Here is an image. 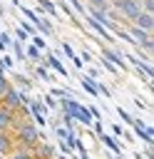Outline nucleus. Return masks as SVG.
<instances>
[{
	"label": "nucleus",
	"mask_w": 154,
	"mask_h": 159,
	"mask_svg": "<svg viewBox=\"0 0 154 159\" xmlns=\"http://www.w3.org/2000/svg\"><path fill=\"white\" fill-rule=\"evenodd\" d=\"M109 2H112V0H109Z\"/></svg>",
	"instance_id": "obj_43"
},
{
	"label": "nucleus",
	"mask_w": 154,
	"mask_h": 159,
	"mask_svg": "<svg viewBox=\"0 0 154 159\" xmlns=\"http://www.w3.org/2000/svg\"><path fill=\"white\" fill-rule=\"evenodd\" d=\"M79 60H82V62H84V60H92V52H87V50H84V52H82V57H79Z\"/></svg>",
	"instance_id": "obj_37"
},
{
	"label": "nucleus",
	"mask_w": 154,
	"mask_h": 159,
	"mask_svg": "<svg viewBox=\"0 0 154 159\" xmlns=\"http://www.w3.org/2000/svg\"><path fill=\"white\" fill-rule=\"evenodd\" d=\"M99 139H102V142L109 147V152H112V154H122V147H119V144H117V142H114L109 134H99Z\"/></svg>",
	"instance_id": "obj_15"
},
{
	"label": "nucleus",
	"mask_w": 154,
	"mask_h": 159,
	"mask_svg": "<svg viewBox=\"0 0 154 159\" xmlns=\"http://www.w3.org/2000/svg\"><path fill=\"white\" fill-rule=\"evenodd\" d=\"M35 72H37V77H40V80H55V77L47 72V67H37Z\"/></svg>",
	"instance_id": "obj_22"
},
{
	"label": "nucleus",
	"mask_w": 154,
	"mask_h": 159,
	"mask_svg": "<svg viewBox=\"0 0 154 159\" xmlns=\"http://www.w3.org/2000/svg\"><path fill=\"white\" fill-rule=\"evenodd\" d=\"M42 99H45V102H42V104H45V107H50V109H52V107H55V99H52V97H50V94H45V97H42Z\"/></svg>",
	"instance_id": "obj_32"
},
{
	"label": "nucleus",
	"mask_w": 154,
	"mask_h": 159,
	"mask_svg": "<svg viewBox=\"0 0 154 159\" xmlns=\"http://www.w3.org/2000/svg\"><path fill=\"white\" fill-rule=\"evenodd\" d=\"M20 10H22V15H25V17H30V22H35V20H37V15H35L30 7H22V5H20Z\"/></svg>",
	"instance_id": "obj_25"
},
{
	"label": "nucleus",
	"mask_w": 154,
	"mask_h": 159,
	"mask_svg": "<svg viewBox=\"0 0 154 159\" xmlns=\"http://www.w3.org/2000/svg\"><path fill=\"white\" fill-rule=\"evenodd\" d=\"M132 25H137V27L144 30V32H154V12H139Z\"/></svg>",
	"instance_id": "obj_5"
},
{
	"label": "nucleus",
	"mask_w": 154,
	"mask_h": 159,
	"mask_svg": "<svg viewBox=\"0 0 154 159\" xmlns=\"http://www.w3.org/2000/svg\"><path fill=\"white\" fill-rule=\"evenodd\" d=\"M15 80H17V84H20V87H25V89L30 87V80H27L25 75H15Z\"/></svg>",
	"instance_id": "obj_28"
},
{
	"label": "nucleus",
	"mask_w": 154,
	"mask_h": 159,
	"mask_svg": "<svg viewBox=\"0 0 154 159\" xmlns=\"http://www.w3.org/2000/svg\"><path fill=\"white\" fill-rule=\"evenodd\" d=\"M55 134H57L60 139H65V137L70 134V129H65V127H55Z\"/></svg>",
	"instance_id": "obj_29"
},
{
	"label": "nucleus",
	"mask_w": 154,
	"mask_h": 159,
	"mask_svg": "<svg viewBox=\"0 0 154 159\" xmlns=\"http://www.w3.org/2000/svg\"><path fill=\"white\" fill-rule=\"evenodd\" d=\"M37 2H40V5H42V10H47V12H50V15H55V17H57V7H55V5H52V2H50V0H37Z\"/></svg>",
	"instance_id": "obj_18"
},
{
	"label": "nucleus",
	"mask_w": 154,
	"mask_h": 159,
	"mask_svg": "<svg viewBox=\"0 0 154 159\" xmlns=\"http://www.w3.org/2000/svg\"><path fill=\"white\" fill-rule=\"evenodd\" d=\"M144 157H147V159H154V149H152V147H147V152H144Z\"/></svg>",
	"instance_id": "obj_36"
},
{
	"label": "nucleus",
	"mask_w": 154,
	"mask_h": 159,
	"mask_svg": "<svg viewBox=\"0 0 154 159\" xmlns=\"http://www.w3.org/2000/svg\"><path fill=\"white\" fill-rule=\"evenodd\" d=\"M2 107H7V109H17L22 102H20V92L15 89V87H7L5 92H2V102H0Z\"/></svg>",
	"instance_id": "obj_3"
},
{
	"label": "nucleus",
	"mask_w": 154,
	"mask_h": 159,
	"mask_svg": "<svg viewBox=\"0 0 154 159\" xmlns=\"http://www.w3.org/2000/svg\"><path fill=\"white\" fill-rule=\"evenodd\" d=\"M25 57H27V60H32V62H40V60H42V50H37L35 45H27Z\"/></svg>",
	"instance_id": "obj_16"
},
{
	"label": "nucleus",
	"mask_w": 154,
	"mask_h": 159,
	"mask_svg": "<svg viewBox=\"0 0 154 159\" xmlns=\"http://www.w3.org/2000/svg\"><path fill=\"white\" fill-rule=\"evenodd\" d=\"M7 157H10V159H32V149H30V147H17V144H15V149H12Z\"/></svg>",
	"instance_id": "obj_11"
},
{
	"label": "nucleus",
	"mask_w": 154,
	"mask_h": 159,
	"mask_svg": "<svg viewBox=\"0 0 154 159\" xmlns=\"http://www.w3.org/2000/svg\"><path fill=\"white\" fill-rule=\"evenodd\" d=\"M72 119H77V122H82V124H92V114H89V109L87 107H77V112H75V117Z\"/></svg>",
	"instance_id": "obj_12"
},
{
	"label": "nucleus",
	"mask_w": 154,
	"mask_h": 159,
	"mask_svg": "<svg viewBox=\"0 0 154 159\" xmlns=\"http://www.w3.org/2000/svg\"><path fill=\"white\" fill-rule=\"evenodd\" d=\"M15 119H17L15 109H7V107L0 104V132H10L12 124H15Z\"/></svg>",
	"instance_id": "obj_4"
},
{
	"label": "nucleus",
	"mask_w": 154,
	"mask_h": 159,
	"mask_svg": "<svg viewBox=\"0 0 154 159\" xmlns=\"http://www.w3.org/2000/svg\"><path fill=\"white\" fill-rule=\"evenodd\" d=\"M10 134H12V139H15V144H17V147H30V149L42 139L40 129H37V127H35V122H30V119H15V124H12Z\"/></svg>",
	"instance_id": "obj_1"
},
{
	"label": "nucleus",
	"mask_w": 154,
	"mask_h": 159,
	"mask_svg": "<svg viewBox=\"0 0 154 159\" xmlns=\"http://www.w3.org/2000/svg\"><path fill=\"white\" fill-rule=\"evenodd\" d=\"M89 7L102 10V12H109V10H112V2H109V0H89Z\"/></svg>",
	"instance_id": "obj_17"
},
{
	"label": "nucleus",
	"mask_w": 154,
	"mask_h": 159,
	"mask_svg": "<svg viewBox=\"0 0 154 159\" xmlns=\"http://www.w3.org/2000/svg\"><path fill=\"white\" fill-rule=\"evenodd\" d=\"M42 62H45V65H47V67H52V70H55V72H60V75H62V77H67V70H65V67H62V62H60V60H57V57H55V55H52V52H47V55H45V57H42Z\"/></svg>",
	"instance_id": "obj_10"
},
{
	"label": "nucleus",
	"mask_w": 154,
	"mask_h": 159,
	"mask_svg": "<svg viewBox=\"0 0 154 159\" xmlns=\"http://www.w3.org/2000/svg\"><path fill=\"white\" fill-rule=\"evenodd\" d=\"M102 57L107 60V62H112L117 70H127V62L122 60V55L117 52V50H109V47H102Z\"/></svg>",
	"instance_id": "obj_8"
},
{
	"label": "nucleus",
	"mask_w": 154,
	"mask_h": 159,
	"mask_svg": "<svg viewBox=\"0 0 154 159\" xmlns=\"http://www.w3.org/2000/svg\"><path fill=\"white\" fill-rule=\"evenodd\" d=\"M60 149H62V154H70V152H72V149H70V147H67V144H65V142H62V144H60Z\"/></svg>",
	"instance_id": "obj_39"
},
{
	"label": "nucleus",
	"mask_w": 154,
	"mask_h": 159,
	"mask_svg": "<svg viewBox=\"0 0 154 159\" xmlns=\"http://www.w3.org/2000/svg\"><path fill=\"white\" fill-rule=\"evenodd\" d=\"M12 45V40H10V35H5V32H0V50H7Z\"/></svg>",
	"instance_id": "obj_20"
},
{
	"label": "nucleus",
	"mask_w": 154,
	"mask_h": 159,
	"mask_svg": "<svg viewBox=\"0 0 154 159\" xmlns=\"http://www.w3.org/2000/svg\"><path fill=\"white\" fill-rule=\"evenodd\" d=\"M32 25H35V27H37V30H40L42 35H52V30H55V27H52V22H47L45 17H37V20L32 22Z\"/></svg>",
	"instance_id": "obj_14"
},
{
	"label": "nucleus",
	"mask_w": 154,
	"mask_h": 159,
	"mask_svg": "<svg viewBox=\"0 0 154 159\" xmlns=\"http://www.w3.org/2000/svg\"><path fill=\"white\" fill-rule=\"evenodd\" d=\"M70 2H72V7H75V10H79V12H84V7H82V2H79V0H70Z\"/></svg>",
	"instance_id": "obj_35"
},
{
	"label": "nucleus",
	"mask_w": 154,
	"mask_h": 159,
	"mask_svg": "<svg viewBox=\"0 0 154 159\" xmlns=\"http://www.w3.org/2000/svg\"><path fill=\"white\" fill-rule=\"evenodd\" d=\"M32 45H35L37 50H45V40H42V35H32Z\"/></svg>",
	"instance_id": "obj_24"
},
{
	"label": "nucleus",
	"mask_w": 154,
	"mask_h": 159,
	"mask_svg": "<svg viewBox=\"0 0 154 159\" xmlns=\"http://www.w3.org/2000/svg\"><path fill=\"white\" fill-rule=\"evenodd\" d=\"M20 30H25L27 35H35V25H32V22H25V20H22V25H20Z\"/></svg>",
	"instance_id": "obj_26"
},
{
	"label": "nucleus",
	"mask_w": 154,
	"mask_h": 159,
	"mask_svg": "<svg viewBox=\"0 0 154 159\" xmlns=\"http://www.w3.org/2000/svg\"><path fill=\"white\" fill-rule=\"evenodd\" d=\"M94 132H97V134H102V122H99V119L94 122Z\"/></svg>",
	"instance_id": "obj_38"
},
{
	"label": "nucleus",
	"mask_w": 154,
	"mask_h": 159,
	"mask_svg": "<svg viewBox=\"0 0 154 159\" xmlns=\"http://www.w3.org/2000/svg\"><path fill=\"white\" fill-rule=\"evenodd\" d=\"M10 47H12V50H15V57H17V60H27V57H25V50H22V47H20V42H17V40H15V42H12V45H10Z\"/></svg>",
	"instance_id": "obj_19"
},
{
	"label": "nucleus",
	"mask_w": 154,
	"mask_h": 159,
	"mask_svg": "<svg viewBox=\"0 0 154 159\" xmlns=\"http://www.w3.org/2000/svg\"><path fill=\"white\" fill-rule=\"evenodd\" d=\"M89 114H92V119L97 122V119H102V114H99V109L97 107H89Z\"/></svg>",
	"instance_id": "obj_33"
},
{
	"label": "nucleus",
	"mask_w": 154,
	"mask_h": 159,
	"mask_svg": "<svg viewBox=\"0 0 154 159\" xmlns=\"http://www.w3.org/2000/svg\"><path fill=\"white\" fill-rule=\"evenodd\" d=\"M32 159H35V157H32Z\"/></svg>",
	"instance_id": "obj_42"
},
{
	"label": "nucleus",
	"mask_w": 154,
	"mask_h": 159,
	"mask_svg": "<svg viewBox=\"0 0 154 159\" xmlns=\"http://www.w3.org/2000/svg\"><path fill=\"white\" fill-rule=\"evenodd\" d=\"M32 157H35V159H52V157H55V147L40 139V142L32 147Z\"/></svg>",
	"instance_id": "obj_6"
},
{
	"label": "nucleus",
	"mask_w": 154,
	"mask_h": 159,
	"mask_svg": "<svg viewBox=\"0 0 154 159\" xmlns=\"http://www.w3.org/2000/svg\"><path fill=\"white\" fill-rule=\"evenodd\" d=\"M0 62H2V67H5V70H7V67H12V62H15V60H12V57H10V55H5V57H2V60H0Z\"/></svg>",
	"instance_id": "obj_30"
},
{
	"label": "nucleus",
	"mask_w": 154,
	"mask_h": 159,
	"mask_svg": "<svg viewBox=\"0 0 154 159\" xmlns=\"http://www.w3.org/2000/svg\"><path fill=\"white\" fill-rule=\"evenodd\" d=\"M15 35H17V40H30V35H27L25 30H20V27L15 30Z\"/></svg>",
	"instance_id": "obj_31"
},
{
	"label": "nucleus",
	"mask_w": 154,
	"mask_h": 159,
	"mask_svg": "<svg viewBox=\"0 0 154 159\" xmlns=\"http://www.w3.org/2000/svg\"><path fill=\"white\" fill-rule=\"evenodd\" d=\"M7 87H12V84H10V80H7V75H5V72H0V94H2V92H5Z\"/></svg>",
	"instance_id": "obj_21"
},
{
	"label": "nucleus",
	"mask_w": 154,
	"mask_h": 159,
	"mask_svg": "<svg viewBox=\"0 0 154 159\" xmlns=\"http://www.w3.org/2000/svg\"><path fill=\"white\" fill-rule=\"evenodd\" d=\"M15 149V139L10 132H0V157H7Z\"/></svg>",
	"instance_id": "obj_9"
},
{
	"label": "nucleus",
	"mask_w": 154,
	"mask_h": 159,
	"mask_svg": "<svg viewBox=\"0 0 154 159\" xmlns=\"http://www.w3.org/2000/svg\"><path fill=\"white\" fill-rule=\"evenodd\" d=\"M32 119H35V124H47L45 114H32Z\"/></svg>",
	"instance_id": "obj_34"
},
{
	"label": "nucleus",
	"mask_w": 154,
	"mask_h": 159,
	"mask_svg": "<svg viewBox=\"0 0 154 159\" xmlns=\"http://www.w3.org/2000/svg\"><path fill=\"white\" fill-rule=\"evenodd\" d=\"M82 89H84L89 97H97V94H99V89H97V82H94V80H89V77H82Z\"/></svg>",
	"instance_id": "obj_13"
},
{
	"label": "nucleus",
	"mask_w": 154,
	"mask_h": 159,
	"mask_svg": "<svg viewBox=\"0 0 154 159\" xmlns=\"http://www.w3.org/2000/svg\"><path fill=\"white\" fill-rule=\"evenodd\" d=\"M112 159H122V154H114V157H112Z\"/></svg>",
	"instance_id": "obj_40"
},
{
	"label": "nucleus",
	"mask_w": 154,
	"mask_h": 159,
	"mask_svg": "<svg viewBox=\"0 0 154 159\" xmlns=\"http://www.w3.org/2000/svg\"><path fill=\"white\" fill-rule=\"evenodd\" d=\"M117 114H119V117H122V119H124V122H127V124H132V122H134V117H132V114H129V112H127V109H122V107H119V109H117Z\"/></svg>",
	"instance_id": "obj_23"
},
{
	"label": "nucleus",
	"mask_w": 154,
	"mask_h": 159,
	"mask_svg": "<svg viewBox=\"0 0 154 159\" xmlns=\"http://www.w3.org/2000/svg\"><path fill=\"white\" fill-rule=\"evenodd\" d=\"M112 7L127 20V22H134V17L142 12V5L139 0H112Z\"/></svg>",
	"instance_id": "obj_2"
},
{
	"label": "nucleus",
	"mask_w": 154,
	"mask_h": 159,
	"mask_svg": "<svg viewBox=\"0 0 154 159\" xmlns=\"http://www.w3.org/2000/svg\"><path fill=\"white\" fill-rule=\"evenodd\" d=\"M62 50H65V55H67L70 60H75V57H77V55H75V50L70 47V42H62Z\"/></svg>",
	"instance_id": "obj_27"
},
{
	"label": "nucleus",
	"mask_w": 154,
	"mask_h": 159,
	"mask_svg": "<svg viewBox=\"0 0 154 159\" xmlns=\"http://www.w3.org/2000/svg\"><path fill=\"white\" fill-rule=\"evenodd\" d=\"M0 102H2V94H0Z\"/></svg>",
	"instance_id": "obj_41"
},
{
	"label": "nucleus",
	"mask_w": 154,
	"mask_h": 159,
	"mask_svg": "<svg viewBox=\"0 0 154 159\" xmlns=\"http://www.w3.org/2000/svg\"><path fill=\"white\" fill-rule=\"evenodd\" d=\"M127 35H129V40H132V45H134V47H137V45H142L147 37H152V32H144V30H139V27H137V25H132V22L127 25Z\"/></svg>",
	"instance_id": "obj_7"
}]
</instances>
